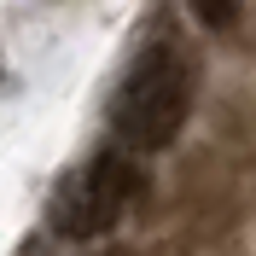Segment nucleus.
Returning a JSON list of instances; mask_svg holds the SVG:
<instances>
[{
  "label": "nucleus",
  "instance_id": "nucleus-1",
  "mask_svg": "<svg viewBox=\"0 0 256 256\" xmlns=\"http://www.w3.org/2000/svg\"><path fill=\"white\" fill-rule=\"evenodd\" d=\"M186 111H192V76L180 64V52L146 47L140 58L128 64L122 88H116L111 128H116V140L128 152H163L186 128Z\"/></svg>",
  "mask_w": 256,
  "mask_h": 256
},
{
  "label": "nucleus",
  "instance_id": "nucleus-2",
  "mask_svg": "<svg viewBox=\"0 0 256 256\" xmlns=\"http://www.w3.org/2000/svg\"><path fill=\"white\" fill-rule=\"evenodd\" d=\"M134 192H140V169L116 152H99L76 175H64V186L52 192V227L64 239H99L128 216Z\"/></svg>",
  "mask_w": 256,
  "mask_h": 256
},
{
  "label": "nucleus",
  "instance_id": "nucleus-3",
  "mask_svg": "<svg viewBox=\"0 0 256 256\" xmlns=\"http://www.w3.org/2000/svg\"><path fill=\"white\" fill-rule=\"evenodd\" d=\"M192 12L204 30H233L239 24V0H192Z\"/></svg>",
  "mask_w": 256,
  "mask_h": 256
}]
</instances>
